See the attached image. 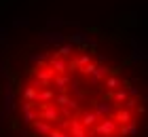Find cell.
I'll use <instances>...</instances> for the list:
<instances>
[{"label":"cell","mask_w":148,"mask_h":137,"mask_svg":"<svg viewBox=\"0 0 148 137\" xmlns=\"http://www.w3.org/2000/svg\"><path fill=\"white\" fill-rule=\"evenodd\" d=\"M114 129H116V125H114L112 120H108V122H102V125L97 127V131H99V133H106V135H110V133L114 131Z\"/></svg>","instance_id":"1"},{"label":"cell","mask_w":148,"mask_h":137,"mask_svg":"<svg viewBox=\"0 0 148 137\" xmlns=\"http://www.w3.org/2000/svg\"><path fill=\"white\" fill-rule=\"evenodd\" d=\"M106 74H108V67L99 65V67H95V70H93V78H95V80H102Z\"/></svg>","instance_id":"2"},{"label":"cell","mask_w":148,"mask_h":137,"mask_svg":"<svg viewBox=\"0 0 148 137\" xmlns=\"http://www.w3.org/2000/svg\"><path fill=\"white\" fill-rule=\"evenodd\" d=\"M34 131H36V135H45V133L51 131V125H42V122H38V125L34 127Z\"/></svg>","instance_id":"3"},{"label":"cell","mask_w":148,"mask_h":137,"mask_svg":"<svg viewBox=\"0 0 148 137\" xmlns=\"http://www.w3.org/2000/svg\"><path fill=\"white\" fill-rule=\"evenodd\" d=\"M119 122H123V125H125V122H131V116H129L127 110H125V112H119Z\"/></svg>","instance_id":"4"},{"label":"cell","mask_w":148,"mask_h":137,"mask_svg":"<svg viewBox=\"0 0 148 137\" xmlns=\"http://www.w3.org/2000/svg\"><path fill=\"white\" fill-rule=\"evenodd\" d=\"M74 63H76V65H80V67H83V65H87V63H89V55H80V57H78V61H74Z\"/></svg>","instance_id":"5"},{"label":"cell","mask_w":148,"mask_h":137,"mask_svg":"<svg viewBox=\"0 0 148 137\" xmlns=\"http://www.w3.org/2000/svg\"><path fill=\"white\" fill-rule=\"evenodd\" d=\"M55 116H57V112H55V110H53V108H47V110H45V118L53 120V118H55Z\"/></svg>","instance_id":"6"},{"label":"cell","mask_w":148,"mask_h":137,"mask_svg":"<svg viewBox=\"0 0 148 137\" xmlns=\"http://www.w3.org/2000/svg\"><path fill=\"white\" fill-rule=\"evenodd\" d=\"M106 87L116 89V87H119V80H116V78H108V80H106Z\"/></svg>","instance_id":"7"},{"label":"cell","mask_w":148,"mask_h":137,"mask_svg":"<svg viewBox=\"0 0 148 137\" xmlns=\"http://www.w3.org/2000/svg\"><path fill=\"white\" fill-rule=\"evenodd\" d=\"M38 114H34V112H28L25 114V122H34V118H36Z\"/></svg>","instance_id":"8"},{"label":"cell","mask_w":148,"mask_h":137,"mask_svg":"<svg viewBox=\"0 0 148 137\" xmlns=\"http://www.w3.org/2000/svg\"><path fill=\"white\" fill-rule=\"evenodd\" d=\"M125 97H127L125 91H119V93H116V101H125Z\"/></svg>","instance_id":"9"}]
</instances>
